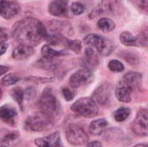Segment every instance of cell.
Instances as JSON below:
<instances>
[{
  "label": "cell",
  "instance_id": "cell-1",
  "mask_svg": "<svg viewBox=\"0 0 148 147\" xmlns=\"http://www.w3.org/2000/svg\"><path fill=\"white\" fill-rule=\"evenodd\" d=\"M48 31L45 26L35 17H26L16 22L12 28V36L21 44L36 46L45 40Z\"/></svg>",
  "mask_w": 148,
  "mask_h": 147
},
{
  "label": "cell",
  "instance_id": "cell-2",
  "mask_svg": "<svg viewBox=\"0 0 148 147\" xmlns=\"http://www.w3.org/2000/svg\"><path fill=\"white\" fill-rule=\"evenodd\" d=\"M38 106L41 113H42L51 120H56L61 115V105L53 94L52 90L49 88H46L43 91L38 101Z\"/></svg>",
  "mask_w": 148,
  "mask_h": 147
},
{
  "label": "cell",
  "instance_id": "cell-3",
  "mask_svg": "<svg viewBox=\"0 0 148 147\" xmlns=\"http://www.w3.org/2000/svg\"><path fill=\"white\" fill-rule=\"evenodd\" d=\"M84 42L95 49L103 56H107L112 54L115 49V44L109 39L103 37L97 34H89L84 38Z\"/></svg>",
  "mask_w": 148,
  "mask_h": 147
},
{
  "label": "cell",
  "instance_id": "cell-4",
  "mask_svg": "<svg viewBox=\"0 0 148 147\" xmlns=\"http://www.w3.org/2000/svg\"><path fill=\"white\" fill-rule=\"evenodd\" d=\"M71 110L76 114L85 118L95 117L99 113L96 102L92 98H81L77 100L72 105Z\"/></svg>",
  "mask_w": 148,
  "mask_h": 147
},
{
  "label": "cell",
  "instance_id": "cell-5",
  "mask_svg": "<svg viewBox=\"0 0 148 147\" xmlns=\"http://www.w3.org/2000/svg\"><path fill=\"white\" fill-rule=\"evenodd\" d=\"M53 126V120L47 118L42 113L33 114L28 117L24 123V127L30 132H42Z\"/></svg>",
  "mask_w": 148,
  "mask_h": 147
},
{
  "label": "cell",
  "instance_id": "cell-6",
  "mask_svg": "<svg viewBox=\"0 0 148 147\" xmlns=\"http://www.w3.org/2000/svg\"><path fill=\"white\" fill-rule=\"evenodd\" d=\"M66 138L71 145L76 146H83L88 140V136L86 132L81 126L75 124L69 125L67 127Z\"/></svg>",
  "mask_w": 148,
  "mask_h": 147
},
{
  "label": "cell",
  "instance_id": "cell-7",
  "mask_svg": "<svg viewBox=\"0 0 148 147\" xmlns=\"http://www.w3.org/2000/svg\"><path fill=\"white\" fill-rule=\"evenodd\" d=\"M148 111L146 108H143L139 111V113L136 115L135 120L133 121L131 125L132 131L142 137L147 136L148 133Z\"/></svg>",
  "mask_w": 148,
  "mask_h": 147
},
{
  "label": "cell",
  "instance_id": "cell-8",
  "mask_svg": "<svg viewBox=\"0 0 148 147\" xmlns=\"http://www.w3.org/2000/svg\"><path fill=\"white\" fill-rule=\"evenodd\" d=\"M20 12V5L13 0H0V16L11 19Z\"/></svg>",
  "mask_w": 148,
  "mask_h": 147
},
{
  "label": "cell",
  "instance_id": "cell-9",
  "mask_svg": "<svg viewBox=\"0 0 148 147\" xmlns=\"http://www.w3.org/2000/svg\"><path fill=\"white\" fill-rule=\"evenodd\" d=\"M112 87L110 84H103L99 87L93 94V100L100 105L108 106L111 102Z\"/></svg>",
  "mask_w": 148,
  "mask_h": 147
},
{
  "label": "cell",
  "instance_id": "cell-10",
  "mask_svg": "<svg viewBox=\"0 0 148 147\" xmlns=\"http://www.w3.org/2000/svg\"><path fill=\"white\" fill-rule=\"evenodd\" d=\"M92 77V74L88 69H80L71 75L69 83L75 88H80L91 82Z\"/></svg>",
  "mask_w": 148,
  "mask_h": 147
},
{
  "label": "cell",
  "instance_id": "cell-11",
  "mask_svg": "<svg viewBox=\"0 0 148 147\" xmlns=\"http://www.w3.org/2000/svg\"><path fill=\"white\" fill-rule=\"evenodd\" d=\"M20 134L16 131H0V147H12L19 142Z\"/></svg>",
  "mask_w": 148,
  "mask_h": 147
},
{
  "label": "cell",
  "instance_id": "cell-12",
  "mask_svg": "<svg viewBox=\"0 0 148 147\" xmlns=\"http://www.w3.org/2000/svg\"><path fill=\"white\" fill-rule=\"evenodd\" d=\"M35 144L37 147H64L59 133H54L47 137L36 139Z\"/></svg>",
  "mask_w": 148,
  "mask_h": 147
},
{
  "label": "cell",
  "instance_id": "cell-13",
  "mask_svg": "<svg viewBox=\"0 0 148 147\" xmlns=\"http://www.w3.org/2000/svg\"><path fill=\"white\" fill-rule=\"evenodd\" d=\"M49 12L54 16H64L68 13V0H54L49 4Z\"/></svg>",
  "mask_w": 148,
  "mask_h": 147
},
{
  "label": "cell",
  "instance_id": "cell-14",
  "mask_svg": "<svg viewBox=\"0 0 148 147\" xmlns=\"http://www.w3.org/2000/svg\"><path fill=\"white\" fill-rule=\"evenodd\" d=\"M17 117L16 110L11 106H3L0 107V119L9 125H15L16 119Z\"/></svg>",
  "mask_w": 148,
  "mask_h": 147
},
{
  "label": "cell",
  "instance_id": "cell-15",
  "mask_svg": "<svg viewBox=\"0 0 148 147\" xmlns=\"http://www.w3.org/2000/svg\"><path fill=\"white\" fill-rule=\"evenodd\" d=\"M131 92L132 89L122 81L120 82L119 85L116 87L114 94L119 101L128 103L131 101Z\"/></svg>",
  "mask_w": 148,
  "mask_h": 147
},
{
  "label": "cell",
  "instance_id": "cell-16",
  "mask_svg": "<svg viewBox=\"0 0 148 147\" xmlns=\"http://www.w3.org/2000/svg\"><path fill=\"white\" fill-rule=\"evenodd\" d=\"M33 53L34 49L32 47L24 44H20L14 49L12 52V57L16 60H23L32 55Z\"/></svg>",
  "mask_w": 148,
  "mask_h": 147
},
{
  "label": "cell",
  "instance_id": "cell-17",
  "mask_svg": "<svg viewBox=\"0 0 148 147\" xmlns=\"http://www.w3.org/2000/svg\"><path fill=\"white\" fill-rule=\"evenodd\" d=\"M142 80V75L140 73H135V72H129L127 75H124L123 77V82L128 86L132 90L134 88H137Z\"/></svg>",
  "mask_w": 148,
  "mask_h": 147
},
{
  "label": "cell",
  "instance_id": "cell-18",
  "mask_svg": "<svg viewBox=\"0 0 148 147\" xmlns=\"http://www.w3.org/2000/svg\"><path fill=\"white\" fill-rule=\"evenodd\" d=\"M108 126V121L104 119H99L96 120H94L90 126H89V131L90 133L95 136L102 134V133L105 131V129Z\"/></svg>",
  "mask_w": 148,
  "mask_h": 147
},
{
  "label": "cell",
  "instance_id": "cell-19",
  "mask_svg": "<svg viewBox=\"0 0 148 147\" xmlns=\"http://www.w3.org/2000/svg\"><path fill=\"white\" fill-rule=\"evenodd\" d=\"M42 54L43 58L46 59H55L58 56L65 55L64 50H56L54 48H52L50 45H44L42 48Z\"/></svg>",
  "mask_w": 148,
  "mask_h": 147
},
{
  "label": "cell",
  "instance_id": "cell-20",
  "mask_svg": "<svg viewBox=\"0 0 148 147\" xmlns=\"http://www.w3.org/2000/svg\"><path fill=\"white\" fill-rule=\"evenodd\" d=\"M120 40L125 46H138V39L130 32L124 31L120 35Z\"/></svg>",
  "mask_w": 148,
  "mask_h": 147
},
{
  "label": "cell",
  "instance_id": "cell-21",
  "mask_svg": "<svg viewBox=\"0 0 148 147\" xmlns=\"http://www.w3.org/2000/svg\"><path fill=\"white\" fill-rule=\"evenodd\" d=\"M97 27L103 32H110L115 29V23L109 18H101L97 22Z\"/></svg>",
  "mask_w": 148,
  "mask_h": 147
},
{
  "label": "cell",
  "instance_id": "cell-22",
  "mask_svg": "<svg viewBox=\"0 0 148 147\" xmlns=\"http://www.w3.org/2000/svg\"><path fill=\"white\" fill-rule=\"evenodd\" d=\"M131 113V110L130 108L128 107H122L119 109H117L114 114V120L118 122H122V121H125L130 115Z\"/></svg>",
  "mask_w": 148,
  "mask_h": 147
},
{
  "label": "cell",
  "instance_id": "cell-23",
  "mask_svg": "<svg viewBox=\"0 0 148 147\" xmlns=\"http://www.w3.org/2000/svg\"><path fill=\"white\" fill-rule=\"evenodd\" d=\"M85 58L87 63L91 66H95L98 63V58L92 49H87L85 51Z\"/></svg>",
  "mask_w": 148,
  "mask_h": 147
},
{
  "label": "cell",
  "instance_id": "cell-24",
  "mask_svg": "<svg viewBox=\"0 0 148 147\" xmlns=\"http://www.w3.org/2000/svg\"><path fill=\"white\" fill-rule=\"evenodd\" d=\"M19 81V77L15 75V74H8L6 75L1 81V83L3 86L8 87V86H11L16 84L17 81Z\"/></svg>",
  "mask_w": 148,
  "mask_h": 147
},
{
  "label": "cell",
  "instance_id": "cell-25",
  "mask_svg": "<svg viewBox=\"0 0 148 147\" xmlns=\"http://www.w3.org/2000/svg\"><path fill=\"white\" fill-rule=\"evenodd\" d=\"M64 43H65V46L68 49L73 50L75 53H79L81 51V49H82V43L78 40H69V39H66Z\"/></svg>",
  "mask_w": 148,
  "mask_h": 147
},
{
  "label": "cell",
  "instance_id": "cell-26",
  "mask_svg": "<svg viewBox=\"0 0 148 147\" xmlns=\"http://www.w3.org/2000/svg\"><path fill=\"white\" fill-rule=\"evenodd\" d=\"M12 96L17 101L19 106L23 109V99H24V92L20 88H14L13 91H12Z\"/></svg>",
  "mask_w": 148,
  "mask_h": 147
},
{
  "label": "cell",
  "instance_id": "cell-27",
  "mask_svg": "<svg viewBox=\"0 0 148 147\" xmlns=\"http://www.w3.org/2000/svg\"><path fill=\"white\" fill-rule=\"evenodd\" d=\"M108 68L115 73H119L124 70V65L118 60H112L108 62Z\"/></svg>",
  "mask_w": 148,
  "mask_h": 147
},
{
  "label": "cell",
  "instance_id": "cell-28",
  "mask_svg": "<svg viewBox=\"0 0 148 147\" xmlns=\"http://www.w3.org/2000/svg\"><path fill=\"white\" fill-rule=\"evenodd\" d=\"M70 9H71V11H72V13H73L74 15L78 16V15L82 14V13L85 11L86 7H85V5H84L83 3H82L74 2V3L71 4Z\"/></svg>",
  "mask_w": 148,
  "mask_h": 147
},
{
  "label": "cell",
  "instance_id": "cell-29",
  "mask_svg": "<svg viewBox=\"0 0 148 147\" xmlns=\"http://www.w3.org/2000/svg\"><path fill=\"white\" fill-rule=\"evenodd\" d=\"M75 91L73 90V89H71V88H64L63 89H62V94H63V97L65 98V100L66 101H71V100H73L74 99V97H75Z\"/></svg>",
  "mask_w": 148,
  "mask_h": 147
},
{
  "label": "cell",
  "instance_id": "cell-30",
  "mask_svg": "<svg viewBox=\"0 0 148 147\" xmlns=\"http://www.w3.org/2000/svg\"><path fill=\"white\" fill-rule=\"evenodd\" d=\"M134 3L140 10H143L145 11L147 10V0H134Z\"/></svg>",
  "mask_w": 148,
  "mask_h": 147
},
{
  "label": "cell",
  "instance_id": "cell-31",
  "mask_svg": "<svg viewBox=\"0 0 148 147\" xmlns=\"http://www.w3.org/2000/svg\"><path fill=\"white\" fill-rule=\"evenodd\" d=\"M9 37V33L6 29L0 28V42H3Z\"/></svg>",
  "mask_w": 148,
  "mask_h": 147
},
{
  "label": "cell",
  "instance_id": "cell-32",
  "mask_svg": "<svg viewBox=\"0 0 148 147\" xmlns=\"http://www.w3.org/2000/svg\"><path fill=\"white\" fill-rule=\"evenodd\" d=\"M8 48V44L5 42H0V55H3Z\"/></svg>",
  "mask_w": 148,
  "mask_h": 147
},
{
  "label": "cell",
  "instance_id": "cell-33",
  "mask_svg": "<svg viewBox=\"0 0 148 147\" xmlns=\"http://www.w3.org/2000/svg\"><path fill=\"white\" fill-rule=\"evenodd\" d=\"M87 147H102V145L100 141H92L88 144Z\"/></svg>",
  "mask_w": 148,
  "mask_h": 147
},
{
  "label": "cell",
  "instance_id": "cell-34",
  "mask_svg": "<svg viewBox=\"0 0 148 147\" xmlns=\"http://www.w3.org/2000/svg\"><path fill=\"white\" fill-rule=\"evenodd\" d=\"M9 71V68L5 67V66H1L0 65V76H2L3 74H5L6 72Z\"/></svg>",
  "mask_w": 148,
  "mask_h": 147
},
{
  "label": "cell",
  "instance_id": "cell-35",
  "mask_svg": "<svg viewBox=\"0 0 148 147\" xmlns=\"http://www.w3.org/2000/svg\"><path fill=\"white\" fill-rule=\"evenodd\" d=\"M134 147H147V144H140V145H137Z\"/></svg>",
  "mask_w": 148,
  "mask_h": 147
},
{
  "label": "cell",
  "instance_id": "cell-36",
  "mask_svg": "<svg viewBox=\"0 0 148 147\" xmlns=\"http://www.w3.org/2000/svg\"><path fill=\"white\" fill-rule=\"evenodd\" d=\"M1 97H2V91H1V88H0V99H1Z\"/></svg>",
  "mask_w": 148,
  "mask_h": 147
}]
</instances>
